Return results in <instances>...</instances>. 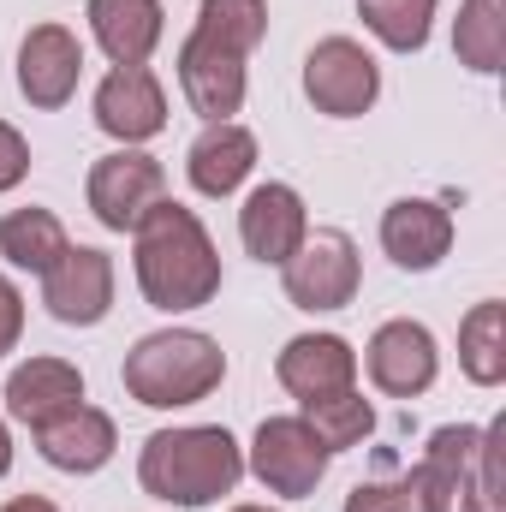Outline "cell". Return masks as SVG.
Here are the masks:
<instances>
[{
    "instance_id": "1",
    "label": "cell",
    "mask_w": 506,
    "mask_h": 512,
    "mask_svg": "<svg viewBox=\"0 0 506 512\" xmlns=\"http://www.w3.org/2000/svg\"><path fill=\"white\" fill-rule=\"evenodd\" d=\"M131 268H137L143 298L167 316L173 310H203L221 292V256L209 245L203 221L173 197H161L131 227Z\"/></svg>"
},
{
    "instance_id": "2",
    "label": "cell",
    "mask_w": 506,
    "mask_h": 512,
    "mask_svg": "<svg viewBox=\"0 0 506 512\" xmlns=\"http://www.w3.org/2000/svg\"><path fill=\"white\" fill-rule=\"evenodd\" d=\"M245 477V453L227 429L215 423H191V429H155L143 441L137 459V483L143 495L167 501V507H209L221 495H233Z\"/></svg>"
},
{
    "instance_id": "3",
    "label": "cell",
    "mask_w": 506,
    "mask_h": 512,
    "mask_svg": "<svg viewBox=\"0 0 506 512\" xmlns=\"http://www.w3.org/2000/svg\"><path fill=\"white\" fill-rule=\"evenodd\" d=\"M405 483H411L417 512H501L506 507L501 423H489V429H465V423L435 429Z\"/></svg>"
},
{
    "instance_id": "4",
    "label": "cell",
    "mask_w": 506,
    "mask_h": 512,
    "mask_svg": "<svg viewBox=\"0 0 506 512\" xmlns=\"http://www.w3.org/2000/svg\"><path fill=\"white\" fill-rule=\"evenodd\" d=\"M126 393L149 411H179V405H197L209 399L221 376H227V352L197 334V328H161V334H143L126 352Z\"/></svg>"
},
{
    "instance_id": "5",
    "label": "cell",
    "mask_w": 506,
    "mask_h": 512,
    "mask_svg": "<svg viewBox=\"0 0 506 512\" xmlns=\"http://www.w3.org/2000/svg\"><path fill=\"white\" fill-rule=\"evenodd\" d=\"M304 96L316 102V114L328 120H358L370 114L381 96V66L376 54L352 36H322L304 60Z\"/></svg>"
},
{
    "instance_id": "6",
    "label": "cell",
    "mask_w": 506,
    "mask_h": 512,
    "mask_svg": "<svg viewBox=\"0 0 506 512\" xmlns=\"http://www.w3.org/2000/svg\"><path fill=\"white\" fill-rule=\"evenodd\" d=\"M280 280H286V298H292L298 310H310V316L346 310V304L358 298V280H364L358 245H352L346 233H334V227L304 233V245L280 262Z\"/></svg>"
},
{
    "instance_id": "7",
    "label": "cell",
    "mask_w": 506,
    "mask_h": 512,
    "mask_svg": "<svg viewBox=\"0 0 506 512\" xmlns=\"http://www.w3.org/2000/svg\"><path fill=\"white\" fill-rule=\"evenodd\" d=\"M328 465H334V453L316 441V429L304 417H262V429L251 441V471L268 495L304 501V495H316Z\"/></svg>"
},
{
    "instance_id": "8",
    "label": "cell",
    "mask_w": 506,
    "mask_h": 512,
    "mask_svg": "<svg viewBox=\"0 0 506 512\" xmlns=\"http://www.w3.org/2000/svg\"><path fill=\"white\" fill-rule=\"evenodd\" d=\"M90 215L108 227V233H131L161 197H167V173H161V161L155 155H143V149H114V155H102L96 167H90Z\"/></svg>"
},
{
    "instance_id": "9",
    "label": "cell",
    "mask_w": 506,
    "mask_h": 512,
    "mask_svg": "<svg viewBox=\"0 0 506 512\" xmlns=\"http://www.w3.org/2000/svg\"><path fill=\"white\" fill-rule=\"evenodd\" d=\"M42 304L66 328H96L114 310V256L90 245H66V256L42 274Z\"/></svg>"
},
{
    "instance_id": "10",
    "label": "cell",
    "mask_w": 506,
    "mask_h": 512,
    "mask_svg": "<svg viewBox=\"0 0 506 512\" xmlns=\"http://www.w3.org/2000/svg\"><path fill=\"white\" fill-rule=\"evenodd\" d=\"M364 364H370V382L387 393V399H417L429 393L435 376H441V352H435V334L411 316L399 322H381L364 346Z\"/></svg>"
},
{
    "instance_id": "11",
    "label": "cell",
    "mask_w": 506,
    "mask_h": 512,
    "mask_svg": "<svg viewBox=\"0 0 506 512\" xmlns=\"http://www.w3.org/2000/svg\"><path fill=\"white\" fill-rule=\"evenodd\" d=\"M179 84H185V102L191 114H203L209 126L215 120H233L245 108V54L191 30L185 48H179Z\"/></svg>"
},
{
    "instance_id": "12",
    "label": "cell",
    "mask_w": 506,
    "mask_h": 512,
    "mask_svg": "<svg viewBox=\"0 0 506 512\" xmlns=\"http://www.w3.org/2000/svg\"><path fill=\"white\" fill-rule=\"evenodd\" d=\"M84 78V48L66 24H36L18 42V90L30 108H66Z\"/></svg>"
},
{
    "instance_id": "13",
    "label": "cell",
    "mask_w": 506,
    "mask_h": 512,
    "mask_svg": "<svg viewBox=\"0 0 506 512\" xmlns=\"http://www.w3.org/2000/svg\"><path fill=\"white\" fill-rule=\"evenodd\" d=\"M96 126L120 143H149L155 131L167 126V96H161V78L149 66H114L96 90Z\"/></svg>"
},
{
    "instance_id": "14",
    "label": "cell",
    "mask_w": 506,
    "mask_h": 512,
    "mask_svg": "<svg viewBox=\"0 0 506 512\" xmlns=\"http://www.w3.org/2000/svg\"><path fill=\"white\" fill-rule=\"evenodd\" d=\"M274 376H280V387L298 405L304 399H328V393H346V387L358 382V352L340 334H298V340L280 346Z\"/></svg>"
},
{
    "instance_id": "15",
    "label": "cell",
    "mask_w": 506,
    "mask_h": 512,
    "mask_svg": "<svg viewBox=\"0 0 506 512\" xmlns=\"http://www.w3.org/2000/svg\"><path fill=\"white\" fill-rule=\"evenodd\" d=\"M304 233H310V215H304V197L292 191V185H280V179H268V185H256L251 197H245V209H239V239H245V251L256 262H286V256L304 245Z\"/></svg>"
},
{
    "instance_id": "16",
    "label": "cell",
    "mask_w": 506,
    "mask_h": 512,
    "mask_svg": "<svg viewBox=\"0 0 506 512\" xmlns=\"http://www.w3.org/2000/svg\"><path fill=\"white\" fill-rule=\"evenodd\" d=\"M381 251L393 256L405 274H429L441 256L453 251V215L429 197H399L381 215Z\"/></svg>"
},
{
    "instance_id": "17",
    "label": "cell",
    "mask_w": 506,
    "mask_h": 512,
    "mask_svg": "<svg viewBox=\"0 0 506 512\" xmlns=\"http://www.w3.org/2000/svg\"><path fill=\"white\" fill-rule=\"evenodd\" d=\"M36 447H42V459H48L54 471L90 477V471H102V465L114 459L120 429H114L108 411H96V405H72L66 417H54V423L36 429Z\"/></svg>"
},
{
    "instance_id": "18",
    "label": "cell",
    "mask_w": 506,
    "mask_h": 512,
    "mask_svg": "<svg viewBox=\"0 0 506 512\" xmlns=\"http://www.w3.org/2000/svg\"><path fill=\"white\" fill-rule=\"evenodd\" d=\"M72 405H84V376L66 358H30V364H18L6 376V411L18 423H30V429L66 417Z\"/></svg>"
},
{
    "instance_id": "19",
    "label": "cell",
    "mask_w": 506,
    "mask_h": 512,
    "mask_svg": "<svg viewBox=\"0 0 506 512\" xmlns=\"http://www.w3.org/2000/svg\"><path fill=\"white\" fill-rule=\"evenodd\" d=\"M90 30L114 66H143L161 48L167 12L161 0H90Z\"/></svg>"
},
{
    "instance_id": "20",
    "label": "cell",
    "mask_w": 506,
    "mask_h": 512,
    "mask_svg": "<svg viewBox=\"0 0 506 512\" xmlns=\"http://www.w3.org/2000/svg\"><path fill=\"white\" fill-rule=\"evenodd\" d=\"M251 167H256V137L245 126H233V120L203 126V137L185 155V173H191V185L203 197H233L251 179Z\"/></svg>"
},
{
    "instance_id": "21",
    "label": "cell",
    "mask_w": 506,
    "mask_h": 512,
    "mask_svg": "<svg viewBox=\"0 0 506 512\" xmlns=\"http://www.w3.org/2000/svg\"><path fill=\"white\" fill-rule=\"evenodd\" d=\"M66 227H60V215L54 209H12L6 221H0V256L12 262V268H30V274H48L60 256H66Z\"/></svg>"
},
{
    "instance_id": "22",
    "label": "cell",
    "mask_w": 506,
    "mask_h": 512,
    "mask_svg": "<svg viewBox=\"0 0 506 512\" xmlns=\"http://www.w3.org/2000/svg\"><path fill=\"white\" fill-rule=\"evenodd\" d=\"M459 370L477 387H501L506 382V304L489 298L459 322Z\"/></svg>"
},
{
    "instance_id": "23",
    "label": "cell",
    "mask_w": 506,
    "mask_h": 512,
    "mask_svg": "<svg viewBox=\"0 0 506 512\" xmlns=\"http://www.w3.org/2000/svg\"><path fill=\"white\" fill-rule=\"evenodd\" d=\"M453 54L459 66L471 72H501V54H506V6L501 0H465L459 18H453Z\"/></svg>"
},
{
    "instance_id": "24",
    "label": "cell",
    "mask_w": 506,
    "mask_h": 512,
    "mask_svg": "<svg viewBox=\"0 0 506 512\" xmlns=\"http://www.w3.org/2000/svg\"><path fill=\"white\" fill-rule=\"evenodd\" d=\"M298 417L316 429V441H322L328 453H346V447H358V441L376 429V411H370V399H364L358 387L328 393V399H304V411H298Z\"/></svg>"
},
{
    "instance_id": "25",
    "label": "cell",
    "mask_w": 506,
    "mask_h": 512,
    "mask_svg": "<svg viewBox=\"0 0 506 512\" xmlns=\"http://www.w3.org/2000/svg\"><path fill=\"white\" fill-rule=\"evenodd\" d=\"M358 18H364V30L376 42H387L393 54H417L429 42L435 0H358Z\"/></svg>"
},
{
    "instance_id": "26",
    "label": "cell",
    "mask_w": 506,
    "mask_h": 512,
    "mask_svg": "<svg viewBox=\"0 0 506 512\" xmlns=\"http://www.w3.org/2000/svg\"><path fill=\"white\" fill-rule=\"evenodd\" d=\"M197 30L227 42V48H239V54H251L268 36V6L262 0H203L197 6Z\"/></svg>"
},
{
    "instance_id": "27",
    "label": "cell",
    "mask_w": 506,
    "mask_h": 512,
    "mask_svg": "<svg viewBox=\"0 0 506 512\" xmlns=\"http://www.w3.org/2000/svg\"><path fill=\"white\" fill-rule=\"evenodd\" d=\"M346 512H417L411 483H358L346 495Z\"/></svg>"
},
{
    "instance_id": "28",
    "label": "cell",
    "mask_w": 506,
    "mask_h": 512,
    "mask_svg": "<svg viewBox=\"0 0 506 512\" xmlns=\"http://www.w3.org/2000/svg\"><path fill=\"white\" fill-rule=\"evenodd\" d=\"M24 173H30V143H24L18 131L0 120V191L24 185Z\"/></svg>"
},
{
    "instance_id": "29",
    "label": "cell",
    "mask_w": 506,
    "mask_h": 512,
    "mask_svg": "<svg viewBox=\"0 0 506 512\" xmlns=\"http://www.w3.org/2000/svg\"><path fill=\"white\" fill-rule=\"evenodd\" d=\"M18 334H24V292L0 274V358L18 346Z\"/></svg>"
},
{
    "instance_id": "30",
    "label": "cell",
    "mask_w": 506,
    "mask_h": 512,
    "mask_svg": "<svg viewBox=\"0 0 506 512\" xmlns=\"http://www.w3.org/2000/svg\"><path fill=\"white\" fill-rule=\"evenodd\" d=\"M0 512H60L54 501H42V495H18V501H6Z\"/></svg>"
},
{
    "instance_id": "31",
    "label": "cell",
    "mask_w": 506,
    "mask_h": 512,
    "mask_svg": "<svg viewBox=\"0 0 506 512\" xmlns=\"http://www.w3.org/2000/svg\"><path fill=\"white\" fill-rule=\"evenodd\" d=\"M12 471V435H6V423H0V477Z\"/></svg>"
},
{
    "instance_id": "32",
    "label": "cell",
    "mask_w": 506,
    "mask_h": 512,
    "mask_svg": "<svg viewBox=\"0 0 506 512\" xmlns=\"http://www.w3.org/2000/svg\"><path fill=\"white\" fill-rule=\"evenodd\" d=\"M233 512H274V507H233Z\"/></svg>"
}]
</instances>
